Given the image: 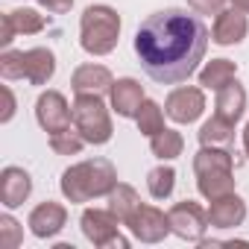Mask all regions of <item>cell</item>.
<instances>
[{"instance_id":"obj_25","label":"cell","mask_w":249,"mask_h":249,"mask_svg":"<svg viewBox=\"0 0 249 249\" xmlns=\"http://www.w3.org/2000/svg\"><path fill=\"white\" fill-rule=\"evenodd\" d=\"M173 185H176L173 167H156V170H150V176H147V188H150V194H153L156 199H167V196L173 194Z\"/></svg>"},{"instance_id":"obj_14","label":"cell","mask_w":249,"mask_h":249,"mask_svg":"<svg viewBox=\"0 0 249 249\" xmlns=\"http://www.w3.org/2000/svg\"><path fill=\"white\" fill-rule=\"evenodd\" d=\"M246 30H249L246 15H243L237 6H234V9H220V12H217V21H214V30H211V38H214L217 44L229 47V44L243 41Z\"/></svg>"},{"instance_id":"obj_18","label":"cell","mask_w":249,"mask_h":249,"mask_svg":"<svg viewBox=\"0 0 249 249\" xmlns=\"http://www.w3.org/2000/svg\"><path fill=\"white\" fill-rule=\"evenodd\" d=\"M111 85H114V79L103 65H82V68H76V73L71 79V88L76 94H103V91H111Z\"/></svg>"},{"instance_id":"obj_13","label":"cell","mask_w":249,"mask_h":249,"mask_svg":"<svg viewBox=\"0 0 249 249\" xmlns=\"http://www.w3.org/2000/svg\"><path fill=\"white\" fill-rule=\"evenodd\" d=\"M47 27V18L33 12V9H15L3 15V27H0V44L9 47L15 33H41Z\"/></svg>"},{"instance_id":"obj_11","label":"cell","mask_w":249,"mask_h":249,"mask_svg":"<svg viewBox=\"0 0 249 249\" xmlns=\"http://www.w3.org/2000/svg\"><path fill=\"white\" fill-rule=\"evenodd\" d=\"M202 108H205L202 88H194V85H188V88H176V91L167 97V103H164L167 117L176 120V123H194V120L202 114Z\"/></svg>"},{"instance_id":"obj_12","label":"cell","mask_w":249,"mask_h":249,"mask_svg":"<svg viewBox=\"0 0 249 249\" xmlns=\"http://www.w3.org/2000/svg\"><path fill=\"white\" fill-rule=\"evenodd\" d=\"M246 217V205L237 194H223L217 199H211V208H208V223L214 229H234L240 226Z\"/></svg>"},{"instance_id":"obj_8","label":"cell","mask_w":249,"mask_h":249,"mask_svg":"<svg viewBox=\"0 0 249 249\" xmlns=\"http://www.w3.org/2000/svg\"><path fill=\"white\" fill-rule=\"evenodd\" d=\"M36 117L41 123V129H47L50 135H59V132L71 129L73 108H68V103H65V97L59 91H47L36 103Z\"/></svg>"},{"instance_id":"obj_6","label":"cell","mask_w":249,"mask_h":249,"mask_svg":"<svg viewBox=\"0 0 249 249\" xmlns=\"http://www.w3.org/2000/svg\"><path fill=\"white\" fill-rule=\"evenodd\" d=\"M73 129L85 144H106L111 138V120L100 94H76L73 100Z\"/></svg>"},{"instance_id":"obj_7","label":"cell","mask_w":249,"mask_h":249,"mask_svg":"<svg viewBox=\"0 0 249 249\" xmlns=\"http://www.w3.org/2000/svg\"><path fill=\"white\" fill-rule=\"evenodd\" d=\"M167 217H170V229H173L179 237H185V240H202L205 229L211 226V223H208V211H202V208H199L196 202H191V199L176 202V205L167 211Z\"/></svg>"},{"instance_id":"obj_3","label":"cell","mask_w":249,"mask_h":249,"mask_svg":"<svg viewBox=\"0 0 249 249\" xmlns=\"http://www.w3.org/2000/svg\"><path fill=\"white\" fill-rule=\"evenodd\" d=\"M194 170H196L199 194L205 199H217L234 191V164L226 147H202L194 156Z\"/></svg>"},{"instance_id":"obj_1","label":"cell","mask_w":249,"mask_h":249,"mask_svg":"<svg viewBox=\"0 0 249 249\" xmlns=\"http://www.w3.org/2000/svg\"><path fill=\"white\" fill-rule=\"evenodd\" d=\"M208 47V27L199 15L185 9H164L150 15L135 33V53L144 73L161 85L185 82L202 62Z\"/></svg>"},{"instance_id":"obj_28","label":"cell","mask_w":249,"mask_h":249,"mask_svg":"<svg viewBox=\"0 0 249 249\" xmlns=\"http://www.w3.org/2000/svg\"><path fill=\"white\" fill-rule=\"evenodd\" d=\"M188 3L194 6V12H202V15H208V12H220V6H223V0H188Z\"/></svg>"},{"instance_id":"obj_10","label":"cell","mask_w":249,"mask_h":249,"mask_svg":"<svg viewBox=\"0 0 249 249\" xmlns=\"http://www.w3.org/2000/svg\"><path fill=\"white\" fill-rule=\"evenodd\" d=\"M126 226L132 229L135 237H141V240H147V243H156V240H161L167 231H173V229H170V217H167L164 211L153 208V205H138L135 214L126 220Z\"/></svg>"},{"instance_id":"obj_17","label":"cell","mask_w":249,"mask_h":249,"mask_svg":"<svg viewBox=\"0 0 249 249\" xmlns=\"http://www.w3.org/2000/svg\"><path fill=\"white\" fill-rule=\"evenodd\" d=\"M144 88L135 82V79H117L111 85V106L120 117H135L141 103H144Z\"/></svg>"},{"instance_id":"obj_9","label":"cell","mask_w":249,"mask_h":249,"mask_svg":"<svg viewBox=\"0 0 249 249\" xmlns=\"http://www.w3.org/2000/svg\"><path fill=\"white\" fill-rule=\"evenodd\" d=\"M117 217L103 208H88L82 214V231L97 246H126V237L117 234Z\"/></svg>"},{"instance_id":"obj_26","label":"cell","mask_w":249,"mask_h":249,"mask_svg":"<svg viewBox=\"0 0 249 249\" xmlns=\"http://www.w3.org/2000/svg\"><path fill=\"white\" fill-rule=\"evenodd\" d=\"M82 144H85V138L79 135V132H59V135H50V147L59 153V156H76L79 150H82Z\"/></svg>"},{"instance_id":"obj_22","label":"cell","mask_w":249,"mask_h":249,"mask_svg":"<svg viewBox=\"0 0 249 249\" xmlns=\"http://www.w3.org/2000/svg\"><path fill=\"white\" fill-rule=\"evenodd\" d=\"M108 211L120 220V223H126L132 214H135V208L141 205V199H138V194L129 188V185H114L111 188V194H108Z\"/></svg>"},{"instance_id":"obj_15","label":"cell","mask_w":249,"mask_h":249,"mask_svg":"<svg viewBox=\"0 0 249 249\" xmlns=\"http://www.w3.org/2000/svg\"><path fill=\"white\" fill-rule=\"evenodd\" d=\"M33 191V182H30V173L21 170V167H6L3 176H0V199H3L6 208H18Z\"/></svg>"},{"instance_id":"obj_23","label":"cell","mask_w":249,"mask_h":249,"mask_svg":"<svg viewBox=\"0 0 249 249\" xmlns=\"http://www.w3.org/2000/svg\"><path fill=\"white\" fill-rule=\"evenodd\" d=\"M182 147H185V141H182V135L173 132V129H161L159 135L150 138V150H153V156L161 159V161L182 156Z\"/></svg>"},{"instance_id":"obj_31","label":"cell","mask_w":249,"mask_h":249,"mask_svg":"<svg viewBox=\"0 0 249 249\" xmlns=\"http://www.w3.org/2000/svg\"><path fill=\"white\" fill-rule=\"evenodd\" d=\"M243 150H246V156H249V123H246V129H243Z\"/></svg>"},{"instance_id":"obj_16","label":"cell","mask_w":249,"mask_h":249,"mask_svg":"<svg viewBox=\"0 0 249 249\" xmlns=\"http://www.w3.org/2000/svg\"><path fill=\"white\" fill-rule=\"evenodd\" d=\"M65 220H68V211L59 205V202H41L38 208H33V214H30V229H33V234L36 237H53L62 226H65Z\"/></svg>"},{"instance_id":"obj_20","label":"cell","mask_w":249,"mask_h":249,"mask_svg":"<svg viewBox=\"0 0 249 249\" xmlns=\"http://www.w3.org/2000/svg\"><path fill=\"white\" fill-rule=\"evenodd\" d=\"M199 144L202 147H231L234 144V123L223 120V117H211L202 123V129H199Z\"/></svg>"},{"instance_id":"obj_29","label":"cell","mask_w":249,"mask_h":249,"mask_svg":"<svg viewBox=\"0 0 249 249\" xmlns=\"http://www.w3.org/2000/svg\"><path fill=\"white\" fill-rule=\"evenodd\" d=\"M41 3L47 6V12H56V15H62V12H68V9L73 6V0H41Z\"/></svg>"},{"instance_id":"obj_4","label":"cell","mask_w":249,"mask_h":249,"mask_svg":"<svg viewBox=\"0 0 249 249\" xmlns=\"http://www.w3.org/2000/svg\"><path fill=\"white\" fill-rule=\"evenodd\" d=\"M79 33H82V50L91 56H106L114 50L117 36H120V18L111 6H88L82 21H79Z\"/></svg>"},{"instance_id":"obj_21","label":"cell","mask_w":249,"mask_h":249,"mask_svg":"<svg viewBox=\"0 0 249 249\" xmlns=\"http://www.w3.org/2000/svg\"><path fill=\"white\" fill-rule=\"evenodd\" d=\"M234 73H237L234 62H229V59H211V62L202 68V73H199V85L220 91L223 85H229V82L234 79Z\"/></svg>"},{"instance_id":"obj_2","label":"cell","mask_w":249,"mask_h":249,"mask_svg":"<svg viewBox=\"0 0 249 249\" xmlns=\"http://www.w3.org/2000/svg\"><path fill=\"white\" fill-rule=\"evenodd\" d=\"M114 185H117V170L108 159L79 161L62 173V194L71 202H88L94 196L111 194Z\"/></svg>"},{"instance_id":"obj_30","label":"cell","mask_w":249,"mask_h":249,"mask_svg":"<svg viewBox=\"0 0 249 249\" xmlns=\"http://www.w3.org/2000/svg\"><path fill=\"white\" fill-rule=\"evenodd\" d=\"M3 97H6V111H3V120H9V117H12V111H15V108H12V106H15V100H12V91H9V88H3Z\"/></svg>"},{"instance_id":"obj_27","label":"cell","mask_w":249,"mask_h":249,"mask_svg":"<svg viewBox=\"0 0 249 249\" xmlns=\"http://www.w3.org/2000/svg\"><path fill=\"white\" fill-rule=\"evenodd\" d=\"M0 246H18V223L12 217H3L0 220Z\"/></svg>"},{"instance_id":"obj_24","label":"cell","mask_w":249,"mask_h":249,"mask_svg":"<svg viewBox=\"0 0 249 249\" xmlns=\"http://www.w3.org/2000/svg\"><path fill=\"white\" fill-rule=\"evenodd\" d=\"M135 120H138V129H141L144 135H150V138L164 129V111H161L159 103H153V100H144V103H141Z\"/></svg>"},{"instance_id":"obj_19","label":"cell","mask_w":249,"mask_h":249,"mask_svg":"<svg viewBox=\"0 0 249 249\" xmlns=\"http://www.w3.org/2000/svg\"><path fill=\"white\" fill-rule=\"evenodd\" d=\"M214 108H217V111H214L217 117H223V120H229V123H237L240 114H243V108H246V91H243V85H240L237 79H231L229 85H223V88L217 91Z\"/></svg>"},{"instance_id":"obj_5","label":"cell","mask_w":249,"mask_h":249,"mask_svg":"<svg viewBox=\"0 0 249 249\" xmlns=\"http://www.w3.org/2000/svg\"><path fill=\"white\" fill-rule=\"evenodd\" d=\"M56 71V59L50 50L44 47H33V50H6L0 56V73L3 79H27L33 85H44Z\"/></svg>"},{"instance_id":"obj_32","label":"cell","mask_w":249,"mask_h":249,"mask_svg":"<svg viewBox=\"0 0 249 249\" xmlns=\"http://www.w3.org/2000/svg\"><path fill=\"white\" fill-rule=\"evenodd\" d=\"M234 6H237L240 12H249V0H234Z\"/></svg>"}]
</instances>
